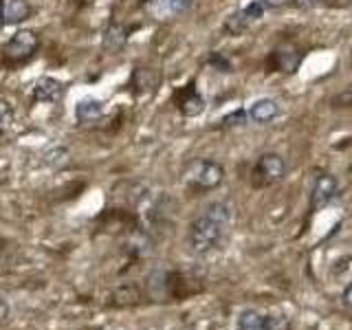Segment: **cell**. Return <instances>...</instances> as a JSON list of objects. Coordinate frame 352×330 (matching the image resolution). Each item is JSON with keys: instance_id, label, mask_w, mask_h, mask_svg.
I'll list each match as a JSON object with an SVG mask.
<instances>
[{"instance_id": "cell-1", "label": "cell", "mask_w": 352, "mask_h": 330, "mask_svg": "<svg viewBox=\"0 0 352 330\" xmlns=\"http://www.w3.org/2000/svg\"><path fill=\"white\" fill-rule=\"evenodd\" d=\"M231 218H234V209L227 203H212L205 207L201 216L194 218L187 240H190V249L196 256H207V253L223 245L231 227Z\"/></svg>"}, {"instance_id": "cell-16", "label": "cell", "mask_w": 352, "mask_h": 330, "mask_svg": "<svg viewBox=\"0 0 352 330\" xmlns=\"http://www.w3.org/2000/svg\"><path fill=\"white\" fill-rule=\"evenodd\" d=\"M11 124H14V106L9 102H0V139L11 130Z\"/></svg>"}, {"instance_id": "cell-24", "label": "cell", "mask_w": 352, "mask_h": 330, "mask_svg": "<svg viewBox=\"0 0 352 330\" xmlns=\"http://www.w3.org/2000/svg\"><path fill=\"white\" fill-rule=\"evenodd\" d=\"M5 27V18H3V9H0V29Z\"/></svg>"}, {"instance_id": "cell-2", "label": "cell", "mask_w": 352, "mask_h": 330, "mask_svg": "<svg viewBox=\"0 0 352 330\" xmlns=\"http://www.w3.org/2000/svg\"><path fill=\"white\" fill-rule=\"evenodd\" d=\"M185 183L194 192H212L225 181V168L216 161L209 159H196L185 168Z\"/></svg>"}, {"instance_id": "cell-19", "label": "cell", "mask_w": 352, "mask_h": 330, "mask_svg": "<svg viewBox=\"0 0 352 330\" xmlns=\"http://www.w3.org/2000/svg\"><path fill=\"white\" fill-rule=\"evenodd\" d=\"M247 119H249V115L245 113V110H238L236 115H229V117H225V119H223V124H225V126H242Z\"/></svg>"}, {"instance_id": "cell-23", "label": "cell", "mask_w": 352, "mask_h": 330, "mask_svg": "<svg viewBox=\"0 0 352 330\" xmlns=\"http://www.w3.org/2000/svg\"><path fill=\"white\" fill-rule=\"evenodd\" d=\"M9 317V304L3 295H0V322H5V319Z\"/></svg>"}, {"instance_id": "cell-5", "label": "cell", "mask_w": 352, "mask_h": 330, "mask_svg": "<svg viewBox=\"0 0 352 330\" xmlns=\"http://www.w3.org/2000/svg\"><path fill=\"white\" fill-rule=\"evenodd\" d=\"M339 194V181L335 179L333 174H319L315 179V185H313V192H311V209H322L326 207L328 203H333Z\"/></svg>"}, {"instance_id": "cell-18", "label": "cell", "mask_w": 352, "mask_h": 330, "mask_svg": "<svg viewBox=\"0 0 352 330\" xmlns=\"http://www.w3.org/2000/svg\"><path fill=\"white\" fill-rule=\"evenodd\" d=\"M242 11H245V16L251 20V22H258L262 16H264V11H267V7H264L260 0H251V3H247L245 7H242Z\"/></svg>"}, {"instance_id": "cell-12", "label": "cell", "mask_w": 352, "mask_h": 330, "mask_svg": "<svg viewBox=\"0 0 352 330\" xmlns=\"http://www.w3.org/2000/svg\"><path fill=\"white\" fill-rule=\"evenodd\" d=\"M251 25L253 22L245 16V11L238 9V11H234V14L227 16L223 29H225V33H229V36H242V33H245Z\"/></svg>"}, {"instance_id": "cell-17", "label": "cell", "mask_w": 352, "mask_h": 330, "mask_svg": "<svg viewBox=\"0 0 352 330\" xmlns=\"http://www.w3.org/2000/svg\"><path fill=\"white\" fill-rule=\"evenodd\" d=\"M262 330H293V322L284 315H269L264 317Z\"/></svg>"}, {"instance_id": "cell-21", "label": "cell", "mask_w": 352, "mask_h": 330, "mask_svg": "<svg viewBox=\"0 0 352 330\" xmlns=\"http://www.w3.org/2000/svg\"><path fill=\"white\" fill-rule=\"evenodd\" d=\"M260 3L267 9H278V7H284V5L293 3V0H260Z\"/></svg>"}, {"instance_id": "cell-14", "label": "cell", "mask_w": 352, "mask_h": 330, "mask_svg": "<svg viewBox=\"0 0 352 330\" xmlns=\"http://www.w3.org/2000/svg\"><path fill=\"white\" fill-rule=\"evenodd\" d=\"M262 326H264V317L258 311H253V308L242 311L236 319L238 330H262Z\"/></svg>"}, {"instance_id": "cell-4", "label": "cell", "mask_w": 352, "mask_h": 330, "mask_svg": "<svg viewBox=\"0 0 352 330\" xmlns=\"http://www.w3.org/2000/svg\"><path fill=\"white\" fill-rule=\"evenodd\" d=\"M38 44H40V40L36 33L29 29H22L5 42L3 55L9 62H25L38 51Z\"/></svg>"}, {"instance_id": "cell-20", "label": "cell", "mask_w": 352, "mask_h": 330, "mask_svg": "<svg viewBox=\"0 0 352 330\" xmlns=\"http://www.w3.org/2000/svg\"><path fill=\"white\" fill-rule=\"evenodd\" d=\"M322 3H324V0H293L291 5H295L297 9H315Z\"/></svg>"}, {"instance_id": "cell-11", "label": "cell", "mask_w": 352, "mask_h": 330, "mask_svg": "<svg viewBox=\"0 0 352 330\" xmlns=\"http://www.w3.org/2000/svg\"><path fill=\"white\" fill-rule=\"evenodd\" d=\"M102 115H104V102H99L95 97H84L75 106V117L77 121H82V124L97 121Z\"/></svg>"}, {"instance_id": "cell-9", "label": "cell", "mask_w": 352, "mask_h": 330, "mask_svg": "<svg viewBox=\"0 0 352 330\" xmlns=\"http://www.w3.org/2000/svg\"><path fill=\"white\" fill-rule=\"evenodd\" d=\"M0 9H3L5 27L7 25H20L31 16V5L27 0H0Z\"/></svg>"}, {"instance_id": "cell-6", "label": "cell", "mask_w": 352, "mask_h": 330, "mask_svg": "<svg viewBox=\"0 0 352 330\" xmlns=\"http://www.w3.org/2000/svg\"><path fill=\"white\" fill-rule=\"evenodd\" d=\"M176 104H179V110H181V113H183L185 117H196V115H201V113H203V108H205L203 97H201V93L196 91V86H194V84L181 88V91L176 93Z\"/></svg>"}, {"instance_id": "cell-8", "label": "cell", "mask_w": 352, "mask_h": 330, "mask_svg": "<svg viewBox=\"0 0 352 330\" xmlns=\"http://www.w3.org/2000/svg\"><path fill=\"white\" fill-rule=\"evenodd\" d=\"M247 115L253 124H271V121L280 115V106L278 102H273V99H258V102H253L249 106Z\"/></svg>"}, {"instance_id": "cell-10", "label": "cell", "mask_w": 352, "mask_h": 330, "mask_svg": "<svg viewBox=\"0 0 352 330\" xmlns=\"http://www.w3.org/2000/svg\"><path fill=\"white\" fill-rule=\"evenodd\" d=\"M143 7L148 11H152L154 16H176L183 14V11L192 5V0H141Z\"/></svg>"}, {"instance_id": "cell-3", "label": "cell", "mask_w": 352, "mask_h": 330, "mask_svg": "<svg viewBox=\"0 0 352 330\" xmlns=\"http://www.w3.org/2000/svg\"><path fill=\"white\" fill-rule=\"evenodd\" d=\"M286 176V163L284 157L275 152H267L258 159L256 168H253V185L258 187H269L280 183Z\"/></svg>"}, {"instance_id": "cell-13", "label": "cell", "mask_w": 352, "mask_h": 330, "mask_svg": "<svg viewBox=\"0 0 352 330\" xmlns=\"http://www.w3.org/2000/svg\"><path fill=\"white\" fill-rule=\"evenodd\" d=\"M297 62H300V58L293 51H275L271 58V66L282 73H293L297 69Z\"/></svg>"}, {"instance_id": "cell-7", "label": "cell", "mask_w": 352, "mask_h": 330, "mask_svg": "<svg viewBox=\"0 0 352 330\" xmlns=\"http://www.w3.org/2000/svg\"><path fill=\"white\" fill-rule=\"evenodd\" d=\"M64 97V84L53 77H42V80L33 88V99L42 104H58Z\"/></svg>"}, {"instance_id": "cell-15", "label": "cell", "mask_w": 352, "mask_h": 330, "mask_svg": "<svg viewBox=\"0 0 352 330\" xmlns=\"http://www.w3.org/2000/svg\"><path fill=\"white\" fill-rule=\"evenodd\" d=\"M128 36H126V29L121 25H110L106 36H104V47L110 49V51H119L121 47L126 44Z\"/></svg>"}, {"instance_id": "cell-22", "label": "cell", "mask_w": 352, "mask_h": 330, "mask_svg": "<svg viewBox=\"0 0 352 330\" xmlns=\"http://www.w3.org/2000/svg\"><path fill=\"white\" fill-rule=\"evenodd\" d=\"M341 302H344L348 308H352V282L344 289V293H341Z\"/></svg>"}]
</instances>
